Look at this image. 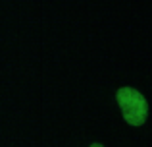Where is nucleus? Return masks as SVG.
I'll use <instances>...</instances> for the list:
<instances>
[{
	"label": "nucleus",
	"instance_id": "f03ea898",
	"mask_svg": "<svg viewBox=\"0 0 152 147\" xmlns=\"http://www.w3.org/2000/svg\"><path fill=\"white\" fill-rule=\"evenodd\" d=\"M89 147H104V145H102V143H91Z\"/></svg>",
	"mask_w": 152,
	"mask_h": 147
},
{
	"label": "nucleus",
	"instance_id": "f257e3e1",
	"mask_svg": "<svg viewBox=\"0 0 152 147\" xmlns=\"http://www.w3.org/2000/svg\"><path fill=\"white\" fill-rule=\"evenodd\" d=\"M119 110L123 114V120L129 126H142L148 118V103L142 97L141 91L133 89V87H121L115 93Z\"/></svg>",
	"mask_w": 152,
	"mask_h": 147
}]
</instances>
